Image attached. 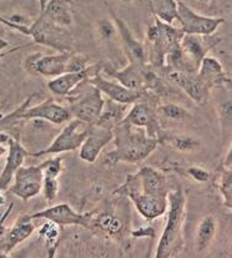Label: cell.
I'll return each mask as SVG.
<instances>
[{"label": "cell", "mask_w": 232, "mask_h": 258, "mask_svg": "<svg viewBox=\"0 0 232 258\" xmlns=\"http://www.w3.org/2000/svg\"><path fill=\"white\" fill-rule=\"evenodd\" d=\"M168 191L166 176L151 166H144L136 173L126 176L125 182L112 191V196L129 199L145 220L154 221L166 213Z\"/></svg>", "instance_id": "6da1fadb"}, {"label": "cell", "mask_w": 232, "mask_h": 258, "mask_svg": "<svg viewBox=\"0 0 232 258\" xmlns=\"http://www.w3.org/2000/svg\"><path fill=\"white\" fill-rule=\"evenodd\" d=\"M112 142L115 149L104 157V164L107 166L119 162L139 164L147 159L160 144L157 139L147 135L145 128L135 127L124 121L112 128Z\"/></svg>", "instance_id": "7a4b0ae2"}, {"label": "cell", "mask_w": 232, "mask_h": 258, "mask_svg": "<svg viewBox=\"0 0 232 258\" xmlns=\"http://www.w3.org/2000/svg\"><path fill=\"white\" fill-rule=\"evenodd\" d=\"M167 220L156 246V258L176 256L184 247V225L186 220V194L181 186L167 195Z\"/></svg>", "instance_id": "3957f363"}, {"label": "cell", "mask_w": 232, "mask_h": 258, "mask_svg": "<svg viewBox=\"0 0 232 258\" xmlns=\"http://www.w3.org/2000/svg\"><path fill=\"white\" fill-rule=\"evenodd\" d=\"M123 206L121 201L120 204L106 205L101 210L91 211L88 230H93L128 248L129 239L131 238V216L129 207L126 206L125 210H123Z\"/></svg>", "instance_id": "277c9868"}, {"label": "cell", "mask_w": 232, "mask_h": 258, "mask_svg": "<svg viewBox=\"0 0 232 258\" xmlns=\"http://www.w3.org/2000/svg\"><path fill=\"white\" fill-rule=\"evenodd\" d=\"M184 35L181 29L173 28L159 18L154 17V24L147 26L146 40L149 43L147 61L154 69L165 68L166 57L180 49V40Z\"/></svg>", "instance_id": "5b68a950"}, {"label": "cell", "mask_w": 232, "mask_h": 258, "mask_svg": "<svg viewBox=\"0 0 232 258\" xmlns=\"http://www.w3.org/2000/svg\"><path fill=\"white\" fill-rule=\"evenodd\" d=\"M29 36L34 43L60 51H73L74 38L68 28L56 25L39 15L29 26Z\"/></svg>", "instance_id": "8992f818"}, {"label": "cell", "mask_w": 232, "mask_h": 258, "mask_svg": "<svg viewBox=\"0 0 232 258\" xmlns=\"http://www.w3.org/2000/svg\"><path fill=\"white\" fill-rule=\"evenodd\" d=\"M89 125L81 122L78 118H70L67 125L63 127L59 135L54 139V141L46 147L38 152H29L31 157H41L46 155H57L64 152L75 151L79 150L86 135H88Z\"/></svg>", "instance_id": "52a82bcc"}, {"label": "cell", "mask_w": 232, "mask_h": 258, "mask_svg": "<svg viewBox=\"0 0 232 258\" xmlns=\"http://www.w3.org/2000/svg\"><path fill=\"white\" fill-rule=\"evenodd\" d=\"M160 120L161 118L157 115L156 109H154L147 101H141V99L130 105L125 117L123 118L124 122L135 127L145 128L147 135L162 142L166 133L162 130Z\"/></svg>", "instance_id": "ba28073f"}, {"label": "cell", "mask_w": 232, "mask_h": 258, "mask_svg": "<svg viewBox=\"0 0 232 258\" xmlns=\"http://www.w3.org/2000/svg\"><path fill=\"white\" fill-rule=\"evenodd\" d=\"M73 51H60L52 55H44L41 52H33L24 59L23 68L31 75L44 78H56L65 73L68 59Z\"/></svg>", "instance_id": "9c48e42d"}, {"label": "cell", "mask_w": 232, "mask_h": 258, "mask_svg": "<svg viewBox=\"0 0 232 258\" xmlns=\"http://www.w3.org/2000/svg\"><path fill=\"white\" fill-rule=\"evenodd\" d=\"M181 24V30L184 34H194V35L211 36L218 26L225 23L223 18L206 17L197 14L194 9L186 5L184 2H178V17Z\"/></svg>", "instance_id": "30bf717a"}, {"label": "cell", "mask_w": 232, "mask_h": 258, "mask_svg": "<svg viewBox=\"0 0 232 258\" xmlns=\"http://www.w3.org/2000/svg\"><path fill=\"white\" fill-rule=\"evenodd\" d=\"M104 100L99 89L90 84V86L68 106L71 118H78L86 125H95L104 106Z\"/></svg>", "instance_id": "8fae6325"}, {"label": "cell", "mask_w": 232, "mask_h": 258, "mask_svg": "<svg viewBox=\"0 0 232 258\" xmlns=\"http://www.w3.org/2000/svg\"><path fill=\"white\" fill-rule=\"evenodd\" d=\"M43 170L40 164L34 166H20L15 172L13 182L8 191L19 197L24 202L38 196L43 187Z\"/></svg>", "instance_id": "7c38bea8"}, {"label": "cell", "mask_w": 232, "mask_h": 258, "mask_svg": "<svg viewBox=\"0 0 232 258\" xmlns=\"http://www.w3.org/2000/svg\"><path fill=\"white\" fill-rule=\"evenodd\" d=\"M107 10H109L110 18L115 24L116 31H118V35L120 38L121 44H123L124 52H125L126 57L129 59V62H135V64L140 65L149 64V61H147V50L145 44L134 36L128 24L116 14L111 7L107 5Z\"/></svg>", "instance_id": "4fadbf2b"}, {"label": "cell", "mask_w": 232, "mask_h": 258, "mask_svg": "<svg viewBox=\"0 0 232 258\" xmlns=\"http://www.w3.org/2000/svg\"><path fill=\"white\" fill-rule=\"evenodd\" d=\"M212 46L213 44L207 40V36L184 34L180 40V49L184 62L183 71L197 73L202 59L206 56Z\"/></svg>", "instance_id": "5bb4252c"}, {"label": "cell", "mask_w": 232, "mask_h": 258, "mask_svg": "<svg viewBox=\"0 0 232 258\" xmlns=\"http://www.w3.org/2000/svg\"><path fill=\"white\" fill-rule=\"evenodd\" d=\"M33 220H47L57 223L62 227L65 226H79V227L88 228L89 221H90V212L80 213L76 212L70 205L59 204L51 207L31 213Z\"/></svg>", "instance_id": "9a60e30c"}, {"label": "cell", "mask_w": 232, "mask_h": 258, "mask_svg": "<svg viewBox=\"0 0 232 258\" xmlns=\"http://www.w3.org/2000/svg\"><path fill=\"white\" fill-rule=\"evenodd\" d=\"M170 79L199 106H204L209 102L211 89L199 78L197 73L172 70Z\"/></svg>", "instance_id": "2e32d148"}, {"label": "cell", "mask_w": 232, "mask_h": 258, "mask_svg": "<svg viewBox=\"0 0 232 258\" xmlns=\"http://www.w3.org/2000/svg\"><path fill=\"white\" fill-rule=\"evenodd\" d=\"M101 68V64H94L89 65L85 70L76 71V73H64L56 78L50 79L47 81V89L56 96H69L81 84L100 73Z\"/></svg>", "instance_id": "e0dca14e"}, {"label": "cell", "mask_w": 232, "mask_h": 258, "mask_svg": "<svg viewBox=\"0 0 232 258\" xmlns=\"http://www.w3.org/2000/svg\"><path fill=\"white\" fill-rule=\"evenodd\" d=\"M35 231V223L31 216L25 213L20 215L9 230H4L0 233V253H4L9 257L10 252L26 241L29 237H31Z\"/></svg>", "instance_id": "ac0fdd59"}, {"label": "cell", "mask_w": 232, "mask_h": 258, "mask_svg": "<svg viewBox=\"0 0 232 258\" xmlns=\"http://www.w3.org/2000/svg\"><path fill=\"white\" fill-rule=\"evenodd\" d=\"M71 118L68 106L57 104L52 99H46L38 105H29L23 112L22 120H41L52 125H63Z\"/></svg>", "instance_id": "d6986e66"}, {"label": "cell", "mask_w": 232, "mask_h": 258, "mask_svg": "<svg viewBox=\"0 0 232 258\" xmlns=\"http://www.w3.org/2000/svg\"><path fill=\"white\" fill-rule=\"evenodd\" d=\"M112 141V130L97 125H89L88 135L79 147V157L88 164H94L102 150Z\"/></svg>", "instance_id": "ffe728a7"}, {"label": "cell", "mask_w": 232, "mask_h": 258, "mask_svg": "<svg viewBox=\"0 0 232 258\" xmlns=\"http://www.w3.org/2000/svg\"><path fill=\"white\" fill-rule=\"evenodd\" d=\"M88 81L89 84L99 89L100 93L106 95L109 99L114 100L116 102H120V104H134L139 99H141L142 95L146 93V91H136L125 88L116 80H109V79L104 78L100 73H97L93 78L89 79Z\"/></svg>", "instance_id": "44dd1931"}, {"label": "cell", "mask_w": 232, "mask_h": 258, "mask_svg": "<svg viewBox=\"0 0 232 258\" xmlns=\"http://www.w3.org/2000/svg\"><path fill=\"white\" fill-rule=\"evenodd\" d=\"M29 151L23 146L18 138H13L8 145V152L0 172V191H8L13 182L15 172L20 166L24 165Z\"/></svg>", "instance_id": "7402d4cb"}, {"label": "cell", "mask_w": 232, "mask_h": 258, "mask_svg": "<svg viewBox=\"0 0 232 258\" xmlns=\"http://www.w3.org/2000/svg\"><path fill=\"white\" fill-rule=\"evenodd\" d=\"M197 75L211 90L221 88L228 90L231 86V78L223 69L222 64L216 57L210 56V55H206L202 59L197 70Z\"/></svg>", "instance_id": "603a6c76"}, {"label": "cell", "mask_w": 232, "mask_h": 258, "mask_svg": "<svg viewBox=\"0 0 232 258\" xmlns=\"http://www.w3.org/2000/svg\"><path fill=\"white\" fill-rule=\"evenodd\" d=\"M146 65L129 62L121 70L111 69L109 67H102L101 70H104L107 75L111 76L125 88L136 91H146L145 90V67Z\"/></svg>", "instance_id": "cb8c5ba5"}, {"label": "cell", "mask_w": 232, "mask_h": 258, "mask_svg": "<svg viewBox=\"0 0 232 258\" xmlns=\"http://www.w3.org/2000/svg\"><path fill=\"white\" fill-rule=\"evenodd\" d=\"M71 5V0H49L41 9L40 15L56 25L69 29L73 25Z\"/></svg>", "instance_id": "d4e9b609"}, {"label": "cell", "mask_w": 232, "mask_h": 258, "mask_svg": "<svg viewBox=\"0 0 232 258\" xmlns=\"http://www.w3.org/2000/svg\"><path fill=\"white\" fill-rule=\"evenodd\" d=\"M129 107H130V105L120 104V102H116L107 97L106 100H104V106H102L100 116L95 125L112 130L125 117Z\"/></svg>", "instance_id": "484cf974"}, {"label": "cell", "mask_w": 232, "mask_h": 258, "mask_svg": "<svg viewBox=\"0 0 232 258\" xmlns=\"http://www.w3.org/2000/svg\"><path fill=\"white\" fill-rule=\"evenodd\" d=\"M217 232V220L215 216L207 215L201 218L196 227L195 233V243L199 252L205 251L211 246Z\"/></svg>", "instance_id": "4316f807"}, {"label": "cell", "mask_w": 232, "mask_h": 258, "mask_svg": "<svg viewBox=\"0 0 232 258\" xmlns=\"http://www.w3.org/2000/svg\"><path fill=\"white\" fill-rule=\"evenodd\" d=\"M154 17L162 22L172 24L178 17V2L176 0H149Z\"/></svg>", "instance_id": "83f0119b"}, {"label": "cell", "mask_w": 232, "mask_h": 258, "mask_svg": "<svg viewBox=\"0 0 232 258\" xmlns=\"http://www.w3.org/2000/svg\"><path fill=\"white\" fill-rule=\"evenodd\" d=\"M60 228H62V226H59L57 223L52 222V221L44 220V223L38 230L39 236L45 242V246L47 251H49V257L55 256L54 251L56 249L57 244H59Z\"/></svg>", "instance_id": "f1b7e54d"}, {"label": "cell", "mask_w": 232, "mask_h": 258, "mask_svg": "<svg viewBox=\"0 0 232 258\" xmlns=\"http://www.w3.org/2000/svg\"><path fill=\"white\" fill-rule=\"evenodd\" d=\"M162 142H168L170 146H172L173 149L181 152L197 151V149L200 147V141L194 136L187 135V134H171V135H167V133H166Z\"/></svg>", "instance_id": "f546056e"}, {"label": "cell", "mask_w": 232, "mask_h": 258, "mask_svg": "<svg viewBox=\"0 0 232 258\" xmlns=\"http://www.w3.org/2000/svg\"><path fill=\"white\" fill-rule=\"evenodd\" d=\"M220 175L216 180V186L222 196L223 205L226 209H232V168L220 166Z\"/></svg>", "instance_id": "4dcf8cb0"}, {"label": "cell", "mask_w": 232, "mask_h": 258, "mask_svg": "<svg viewBox=\"0 0 232 258\" xmlns=\"http://www.w3.org/2000/svg\"><path fill=\"white\" fill-rule=\"evenodd\" d=\"M34 96H35V95L29 96L22 105H19V106H18L14 111L10 112V114L5 115V116H0V133H8L12 135V131L14 130V128L17 127L18 123L22 121L23 112L25 111L26 107L30 105L31 100L34 99Z\"/></svg>", "instance_id": "1f68e13d"}, {"label": "cell", "mask_w": 232, "mask_h": 258, "mask_svg": "<svg viewBox=\"0 0 232 258\" xmlns=\"http://www.w3.org/2000/svg\"><path fill=\"white\" fill-rule=\"evenodd\" d=\"M157 115L160 118H166V120L176 121V122H181V121H186L191 118V114L189 110L185 107L180 106L173 102H167V104H161L156 109Z\"/></svg>", "instance_id": "d6a6232c"}, {"label": "cell", "mask_w": 232, "mask_h": 258, "mask_svg": "<svg viewBox=\"0 0 232 258\" xmlns=\"http://www.w3.org/2000/svg\"><path fill=\"white\" fill-rule=\"evenodd\" d=\"M218 118H220L221 130H222L223 138H227L231 134V112H232V104L230 96L225 97L217 106Z\"/></svg>", "instance_id": "836d02e7"}, {"label": "cell", "mask_w": 232, "mask_h": 258, "mask_svg": "<svg viewBox=\"0 0 232 258\" xmlns=\"http://www.w3.org/2000/svg\"><path fill=\"white\" fill-rule=\"evenodd\" d=\"M44 177L57 178L64 171V159L62 156H55L40 164Z\"/></svg>", "instance_id": "e575fe53"}, {"label": "cell", "mask_w": 232, "mask_h": 258, "mask_svg": "<svg viewBox=\"0 0 232 258\" xmlns=\"http://www.w3.org/2000/svg\"><path fill=\"white\" fill-rule=\"evenodd\" d=\"M97 36L101 39L102 41H110L111 39H114L118 35V31H116V26L114 22L111 20V18H105V19L99 20L96 24V28H95Z\"/></svg>", "instance_id": "d590c367"}, {"label": "cell", "mask_w": 232, "mask_h": 258, "mask_svg": "<svg viewBox=\"0 0 232 258\" xmlns=\"http://www.w3.org/2000/svg\"><path fill=\"white\" fill-rule=\"evenodd\" d=\"M89 57L79 52H71L68 59L65 73H76V71L85 70L89 67Z\"/></svg>", "instance_id": "8d00e7d4"}, {"label": "cell", "mask_w": 232, "mask_h": 258, "mask_svg": "<svg viewBox=\"0 0 232 258\" xmlns=\"http://www.w3.org/2000/svg\"><path fill=\"white\" fill-rule=\"evenodd\" d=\"M41 192H43V196L46 200V202L54 201L56 199L57 194H59V181H57V178L44 177Z\"/></svg>", "instance_id": "74e56055"}, {"label": "cell", "mask_w": 232, "mask_h": 258, "mask_svg": "<svg viewBox=\"0 0 232 258\" xmlns=\"http://www.w3.org/2000/svg\"><path fill=\"white\" fill-rule=\"evenodd\" d=\"M186 175L191 177L195 182L206 183L211 180V172L206 168L200 167V166H190L185 170Z\"/></svg>", "instance_id": "f35d334b"}, {"label": "cell", "mask_w": 232, "mask_h": 258, "mask_svg": "<svg viewBox=\"0 0 232 258\" xmlns=\"http://www.w3.org/2000/svg\"><path fill=\"white\" fill-rule=\"evenodd\" d=\"M131 238L139 239V238H151L154 239L156 237V230L154 226H142V227L135 228V230L130 231Z\"/></svg>", "instance_id": "ab89813d"}, {"label": "cell", "mask_w": 232, "mask_h": 258, "mask_svg": "<svg viewBox=\"0 0 232 258\" xmlns=\"http://www.w3.org/2000/svg\"><path fill=\"white\" fill-rule=\"evenodd\" d=\"M0 23L4 24L5 26L8 28L13 29L15 31H19V33L24 34V35H28L29 36V26L23 25V24H17V23H13L9 18H4V17H0Z\"/></svg>", "instance_id": "60d3db41"}, {"label": "cell", "mask_w": 232, "mask_h": 258, "mask_svg": "<svg viewBox=\"0 0 232 258\" xmlns=\"http://www.w3.org/2000/svg\"><path fill=\"white\" fill-rule=\"evenodd\" d=\"M13 207H14V204H10L8 207H5V205L0 206V233L4 231L5 220L9 217V215H10V212H12Z\"/></svg>", "instance_id": "b9f144b4"}, {"label": "cell", "mask_w": 232, "mask_h": 258, "mask_svg": "<svg viewBox=\"0 0 232 258\" xmlns=\"http://www.w3.org/2000/svg\"><path fill=\"white\" fill-rule=\"evenodd\" d=\"M220 166H222V167H226V168H232V146L227 147V150H226V154L225 156H223V159L221 160V164Z\"/></svg>", "instance_id": "7bdbcfd3"}, {"label": "cell", "mask_w": 232, "mask_h": 258, "mask_svg": "<svg viewBox=\"0 0 232 258\" xmlns=\"http://www.w3.org/2000/svg\"><path fill=\"white\" fill-rule=\"evenodd\" d=\"M7 152H8V146L0 144V160H2L3 157L7 156Z\"/></svg>", "instance_id": "ee69618b"}, {"label": "cell", "mask_w": 232, "mask_h": 258, "mask_svg": "<svg viewBox=\"0 0 232 258\" xmlns=\"http://www.w3.org/2000/svg\"><path fill=\"white\" fill-rule=\"evenodd\" d=\"M8 45H9V44H8L7 40H4V39H0V52H2Z\"/></svg>", "instance_id": "f6af8a7d"}, {"label": "cell", "mask_w": 232, "mask_h": 258, "mask_svg": "<svg viewBox=\"0 0 232 258\" xmlns=\"http://www.w3.org/2000/svg\"><path fill=\"white\" fill-rule=\"evenodd\" d=\"M7 204V199H5V196L3 195V191H0V206H3V205Z\"/></svg>", "instance_id": "bcb514c9"}, {"label": "cell", "mask_w": 232, "mask_h": 258, "mask_svg": "<svg viewBox=\"0 0 232 258\" xmlns=\"http://www.w3.org/2000/svg\"><path fill=\"white\" fill-rule=\"evenodd\" d=\"M47 2H49V0H39V5H40V10L43 9L44 7H45V4H46Z\"/></svg>", "instance_id": "7dc6e473"}, {"label": "cell", "mask_w": 232, "mask_h": 258, "mask_svg": "<svg viewBox=\"0 0 232 258\" xmlns=\"http://www.w3.org/2000/svg\"><path fill=\"white\" fill-rule=\"evenodd\" d=\"M196 3H201V4H209L211 0H194Z\"/></svg>", "instance_id": "c3c4849f"}, {"label": "cell", "mask_w": 232, "mask_h": 258, "mask_svg": "<svg viewBox=\"0 0 232 258\" xmlns=\"http://www.w3.org/2000/svg\"><path fill=\"white\" fill-rule=\"evenodd\" d=\"M119 2L123 3V4H126V5H128V4H131V3H133L134 0H119Z\"/></svg>", "instance_id": "681fc988"}, {"label": "cell", "mask_w": 232, "mask_h": 258, "mask_svg": "<svg viewBox=\"0 0 232 258\" xmlns=\"http://www.w3.org/2000/svg\"><path fill=\"white\" fill-rule=\"evenodd\" d=\"M3 164H4V162H3V160H0V172H2V168H3Z\"/></svg>", "instance_id": "f907efd6"}]
</instances>
